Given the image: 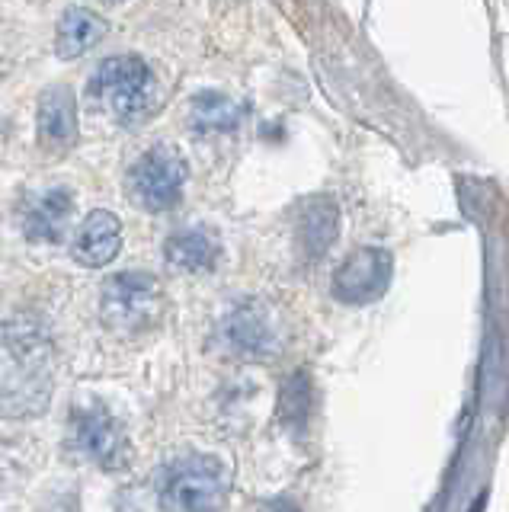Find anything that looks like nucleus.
Returning a JSON list of instances; mask_svg holds the SVG:
<instances>
[{
	"label": "nucleus",
	"mask_w": 509,
	"mask_h": 512,
	"mask_svg": "<svg viewBox=\"0 0 509 512\" xmlns=\"http://www.w3.org/2000/svg\"><path fill=\"white\" fill-rule=\"evenodd\" d=\"M90 100L119 125H135L157 109V77L138 55H116L100 61L90 80Z\"/></svg>",
	"instance_id": "obj_1"
},
{
	"label": "nucleus",
	"mask_w": 509,
	"mask_h": 512,
	"mask_svg": "<svg viewBox=\"0 0 509 512\" xmlns=\"http://www.w3.org/2000/svg\"><path fill=\"white\" fill-rule=\"evenodd\" d=\"M100 311L116 333H145L164 311L161 285L148 272H119L103 285Z\"/></svg>",
	"instance_id": "obj_2"
},
{
	"label": "nucleus",
	"mask_w": 509,
	"mask_h": 512,
	"mask_svg": "<svg viewBox=\"0 0 509 512\" xmlns=\"http://www.w3.org/2000/svg\"><path fill=\"white\" fill-rule=\"evenodd\" d=\"M228 468L209 455H183L161 474V503L167 509H209L228 493Z\"/></svg>",
	"instance_id": "obj_3"
},
{
	"label": "nucleus",
	"mask_w": 509,
	"mask_h": 512,
	"mask_svg": "<svg viewBox=\"0 0 509 512\" xmlns=\"http://www.w3.org/2000/svg\"><path fill=\"white\" fill-rule=\"evenodd\" d=\"M186 160L170 144H157L145 151L129 170V192L145 212H167L183 199Z\"/></svg>",
	"instance_id": "obj_4"
},
{
	"label": "nucleus",
	"mask_w": 509,
	"mask_h": 512,
	"mask_svg": "<svg viewBox=\"0 0 509 512\" xmlns=\"http://www.w3.org/2000/svg\"><path fill=\"white\" fill-rule=\"evenodd\" d=\"M71 429H74V442L77 448L90 458L97 461L100 468L106 471H122L129 468L132 458V445L125 429L119 426V420L103 407H77L71 416Z\"/></svg>",
	"instance_id": "obj_5"
},
{
	"label": "nucleus",
	"mask_w": 509,
	"mask_h": 512,
	"mask_svg": "<svg viewBox=\"0 0 509 512\" xmlns=\"http://www.w3.org/2000/svg\"><path fill=\"white\" fill-rule=\"evenodd\" d=\"M391 253L381 247H362L349 253L343 266L333 272V298L343 304H372L391 285Z\"/></svg>",
	"instance_id": "obj_6"
},
{
	"label": "nucleus",
	"mask_w": 509,
	"mask_h": 512,
	"mask_svg": "<svg viewBox=\"0 0 509 512\" xmlns=\"http://www.w3.org/2000/svg\"><path fill=\"white\" fill-rule=\"evenodd\" d=\"M74 212V196L68 189H45L29 196L23 202V212H20V224H23V234L29 240H61L65 234L68 221Z\"/></svg>",
	"instance_id": "obj_7"
},
{
	"label": "nucleus",
	"mask_w": 509,
	"mask_h": 512,
	"mask_svg": "<svg viewBox=\"0 0 509 512\" xmlns=\"http://www.w3.org/2000/svg\"><path fill=\"white\" fill-rule=\"evenodd\" d=\"M39 144L45 151H65L77 138V103L68 87H49L39 96L36 112Z\"/></svg>",
	"instance_id": "obj_8"
},
{
	"label": "nucleus",
	"mask_w": 509,
	"mask_h": 512,
	"mask_svg": "<svg viewBox=\"0 0 509 512\" xmlns=\"http://www.w3.org/2000/svg\"><path fill=\"white\" fill-rule=\"evenodd\" d=\"M225 340L241 356H269L276 349V327L263 304L244 301L225 320Z\"/></svg>",
	"instance_id": "obj_9"
},
{
	"label": "nucleus",
	"mask_w": 509,
	"mask_h": 512,
	"mask_svg": "<svg viewBox=\"0 0 509 512\" xmlns=\"http://www.w3.org/2000/svg\"><path fill=\"white\" fill-rule=\"evenodd\" d=\"M119 247H122V224L113 212H103L100 208V212H90L81 228H77L71 253L81 266L97 269L106 266L109 260H116Z\"/></svg>",
	"instance_id": "obj_10"
},
{
	"label": "nucleus",
	"mask_w": 509,
	"mask_h": 512,
	"mask_svg": "<svg viewBox=\"0 0 509 512\" xmlns=\"http://www.w3.org/2000/svg\"><path fill=\"white\" fill-rule=\"evenodd\" d=\"M340 231V208L333 205L327 196H314L298 215V250L305 260H321L330 250V244L337 240Z\"/></svg>",
	"instance_id": "obj_11"
},
{
	"label": "nucleus",
	"mask_w": 509,
	"mask_h": 512,
	"mask_svg": "<svg viewBox=\"0 0 509 512\" xmlns=\"http://www.w3.org/2000/svg\"><path fill=\"white\" fill-rule=\"evenodd\" d=\"M7 349L26 365H39L52 356V333L49 324L36 311H17L4 324Z\"/></svg>",
	"instance_id": "obj_12"
},
{
	"label": "nucleus",
	"mask_w": 509,
	"mask_h": 512,
	"mask_svg": "<svg viewBox=\"0 0 509 512\" xmlns=\"http://www.w3.org/2000/svg\"><path fill=\"white\" fill-rule=\"evenodd\" d=\"M164 256H167V263L180 272H209L218 263L221 244L209 231H199V228L180 231L164 244Z\"/></svg>",
	"instance_id": "obj_13"
},
{
	"label": "nucleus",
	"mask_w": 509,
	"mask_h": 512,
	"mask_svg": "<svg viewBox=\"0 0 509 512\" xmlns=\"http://www.w3.org/2000/svg\"><path fill=\"white\" fill-rule=\"evenodd\" d=\"M106 36V20L97 16L87 7H71L58 23V36H55V52L61 58H77L90 52L93 45Z\"/></svg>",
	"instance_id": "obj_14"
},
{
	"label": "nucleus",
	"mask_w": 509,
	"mask_h": 512,
	"mask_svg": "<svg viewBox=\"0 0 509 512\" xmlns=\"http://www.w3.org/2000/svg\"><path fill=\"white\" fill-rule=\"evenodd\" d=\"M189 119H193V128L202 135L234 132L237 122H241V109L221 93H199L193 100V116Z\"/></svg>",
	"instance_id": "obj_15"
},
{
	"label": "nucleus",
	"mask_w": 509,
	"mask_h": 512,
	"mask_svg": "<svg viewBox=\"0 0 509 512\" xmlns=\"http://www.w3.org/2000/svg\"><path fill=\"white\" fill-rule=\"evenodd\" d=\"M311 413V381L308 375L295 372L289 381L282 384V394H279V420L289 426V429H301Z\"/></svg>",
	"instance_id": "obj_16"
}]
</instances>
